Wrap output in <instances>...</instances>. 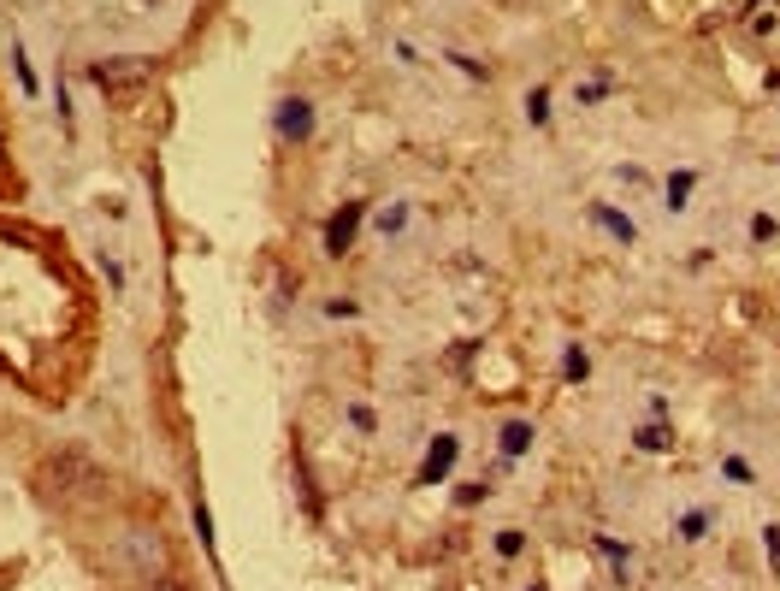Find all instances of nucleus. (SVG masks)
Wrapping results in <instances>:
<instances>
[{
    "label": "nucleus",
    "instance_id": "f257e3e1",
    "mask_svg": "<svg viewBox=\"0 0 780 591\" xmlns=\"http://www.w3.org/2000/svg\"><path fill=\"white\" fill-rule=\"evenodd\" d=\"M89 83H95L101 95H142V89L154 83V66H148V60H95V66H89Z\"/></svg>",
    "mask_w": 780,
    "mask_h": 591
},
{
    "label": "nucleus",
    "instance_id": "f03ea898",
    "mask_svg": "<svg viewBox=\"0 0 780 591\" xmlns=\"http://www.w3.org/2000/svg\"><path fill=\"white\" fill-rule=\"evenodd\" d=\"M48 485L65 491V497H77L83 485H101V473H95L83 456H54V461H48Z\"/></svg>",
    "mask_w": 780,
    "mask_h": 591
},
{
    "label": "nucleus",
    "instance_id": "7ed1b4c3",
    "mask_svg": "<svg viewBox=\"0 0 780 591\" xmlns=\"http://www.w3.org/2000/svg\"><path fill=\"white\" fill-rule=\"evenodd\" d=\"M361 213H367L361 201H343V213H331V225H325V249H331V255H343V249L355 243V231H361Z\"/></svg>",
    "mask_w": 780,
    "mask_h": 591
},
{
    "label": "nucleus",
    "instance_id": "20e7f679",
    "mask_svg": "<svg viewBox=\"0 0 780 591\" xmlns=\"http://www.w3.org/2000/svg\"><path fill=\"white\" fill-rule=\"evenodd\" d=\"M455 456H461V444H455L450 432H438L432 450H426V461H420V485H438V479L455 467Z\"/></svg>",
    "mask_w": 780,
    "mask_h": 591
},
{
    "label": "nucleus",
    "instance_id": "39448f33",
    "mask_svg": "<svg viewBox=\"0 0 780 591\" xmlns=\"http://www.w3.org/2000/svg\"><path fill=\"white\" fill-rule=\"evenodd\" d=\"M308 131H314V107H308V101H284V107H278V136H284V142H302Z\"/></svg>",
    "mask_w": 780,
    "mask_h": 591
},
{
    "label": "nucleus",
    "instance_id": "423d86ee",
    "mask_svg": "<svg viewBox=\"0 0 780 591\" xmlns=\"http://www.w3.org/2000/svg\"><path fill=\"white\" fill-rule=\"evenodd\" d=\"M591 219H597V225H603L609 237H621V243H633V237H639V231H633V219H621V213H609V207H597Z\"/></svg>",
    "mask_w": 780,
    "mask_h": 591
},
{
    "label": "nucleus",
    "instance_id": "0eeeda50",
    "mask_svg": "<svg viewBox=\"0 0 780 591\" xmlns=\"http://www.w3.org/2000/svg\"><path fill=\"white\" fill-rule=\"evenodd\" d=\"M633 444H639V450H650V456H662V450H674V432H668V426H645Z\"/></svg>",
    "mask_w": 780,
    "mask_h": 591
},
{
    "label": "nucleus",
    "instance_id": "6e6552de",
    "mask_svg": "<svg viewBox=\"0 0 780 591\" xmlns=\"http://www.w3.org/2000/svg\"><path fill=\"white\" fill-rule=\"evenodd\" d=\"M526 444H532V426H526V420H509V426H503V456H520Z\"/></svg>",
    "mask_w": 780,
    "mask_h": 591
},
{
    "label": "nucleus",
    "instance_id": "1a4fd4ad",
    "mask_svg": "<svg viewBox=\"0 0 780 591\" xmlns=\"http://www.w3.org/2000/svg\"><path fill=\"white\" fill-rule=\"evenodd\" d=\"M692 184H698V172H674V178H668V207H674V213L686 207V196H692Z\"/></svg>",
    "mask_w": 780,
    "mask_h": 591
},
{
    "label": "nucleus",
    "instance_id": "9d476101",
    "mask_svg": "<svg viewBox=\"0 0 780 591\" xmlns=\"http://www.w3.org/2000/svg\"><path fill=\"white\" fill-rule=\"evenodd\" d=\"M704 532H710V515H704V509H692V515L680 521V538H686V544H698Z\"/></svg>",
    "mask_w": 780,
    "mask_h": 591
},
{
    "label": "nucleus",
    "instance_id": "9b49d317",
    "mask_svg": "<svg viewBox=\"0 0 780 591\" xmlns=\"http://www.w3.org/2000/svg\"><path fill=\"white\" fill-rule=\"evenodd\" d=\"M526 119H532V125H544V119H550V95H544V89H532V95H526Z\"/></svg>",
    "mask_w": 780,
    "mask_h": 591
},
{
    "label": "nucleus",
    "instance_id": "f8f14e48",
    "mask_svg": "<svg viewBox=\"0 0 780 591\" xmlns=\"http://www.w3.org/2000/svg\"><path fill=\"white\" fill-rule=\"evenodd\" d=\"M562 373H568V379H585V373H591V355H585V349H568V361H562Z\"/></svg>",
    "mask_w": 780,
    "mask_h": 591
},
{
    "label": "nucleus",
    "instance_id": "ddd939ff",
    "mask_svg": "<svg viewBox=\"0 0 780 591\" xmlns=\"http://www.w3.org/2000/svg\"><path fill=\"white\" fill-rule=\"evenodd\" d=\"M751 237H757V243H775V237H780V225L769 219V213H757V219H751Z\"/></svg>",
    "mask_w": 780,
    "mask_h": 591
},
{
    "label": "nucleus",
    "instance_id": "4468645a",
    "mask_svg": "<svg viewBox=\"0 0 780 591\" xmlns=\"http://www.w3.org/2000/svg\"><path fill=\"white\" fill-rule=\"evenodd\" d=\"M497 550H503V556H520V550H526V538H520L515 526H503V532H497Z\"/></svg>",
    "mask_w": 780,
    "mask_h": 591
},
{
    "label": "nucleus",
    "instance_id": "2eb2a0df",
    "mask_svg": "<svg viewBox=\"0 0 780 591\" xmlns=\"http://www.w3.org/2000/svg\"><path fill=\"white\" fill-rule=\"evenodd\" d=\"M597 95H609V77H591V83H580V101H597Z\"/></svg>",
    "mask_w": 780,
    "mask_h": 591
},
{
    "label": "nucleus",
    "instance_id": "dca6fc26",
    "mask_svg": "<svg viewBox=\"0 0 780 591\" xmlns=\"http://www.w3.org/2000/svg\"><path fill=\"white\" fill-rule=\"evenodd\" d=\"M195 532H201V544H213V515H207L201 503H195Z\"/></svg>",
    "mask_w": 780,
    "mask_h": 591
},
{
    "label": "nucleus",
    "instance_id": "f3484780",
    "mask_svg": "<svg viewBox=\"0 0 780 591\" xmlns=\"http://www.w3.org/2000/svg\"><path fill=\"white\" fill-rule=\"evenodd\" d=\"M763 550H769V562H780V526H763Z\"/></svg>",
    "mask_w": 780,
    "mask_h": 591
},
{
    "label": "nucleus",
    "instance_id": "a211bd4d",
    "mask_svg": "<svg viewBox=\"0 0 780 591\" xmlns=\"http://www.w3.org/2000/svg\"><path fill=\"white\" fill-rule=\"evenodd\" d=\"M154 591H190L184 580H154Z\"/></svg>",
    "mask_w": 780,
    "mask_h": 591
},
{
    "label": "nucleus",
    "instance_id": "6ab92c4d",
    "mask_svg": "<svg viewBox=\"0 0 780 591\" xmlns=\"http://www.w3.org/2000/svg\"><path fill=\"white\" fill-rule=\"evenodd\" d=\"M0 154H6V136H0Z\"/></svg>",
    "mask_w": 780,
    "mask_h": 591
}]
</instances>
